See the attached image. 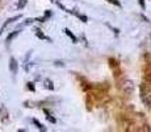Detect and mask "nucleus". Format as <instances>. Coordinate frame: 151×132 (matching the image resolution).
I'll list each match as a JSON object with an SVG mask.
<instances>
[{
  "label": "nucleus",
  "mask_w": 151,
  "mask_h": 132,
  "mask_svg": "<svg viewBox=\"0 0 151 132\" xmlns=\"http://www.w3.org/2000/svg\"><path fill=\"white\" fill-rule=\"evenodd\" d=\"M8 118H9V114H8V110L5 108V106L4 104L0 103V120H1V123H5L8 122Z\"/></svg>",
  "instance_id": "nucleus-2"
},
{
  "label": "nucleus",
  "mask_w": 151,
  "mask_h": 132,
  "mask_svg": "<svg viewBox=\"0 0 151 132\" xmlns=\"http://www.w3.org/2000/svg\"><path fill=\"white\" fill-rule=\"evenodd\" d=\"M26 87H28V90H30L32 93H34L36 91V87H34V83H33V82H28Z\"/></svg>",
  "instance_id": "nucleus-14"
},
{
  "label": "nucleus",
  "mask_w": 151,
  "mask_h": 132,
  "mask_svg": "<svg viewBox=\"0 0 151 132\" xmlns=\"http://www.w3.org/2000/svg\"><path fill=\"white\" fill-rule=\"evenodd\" d=\"M44 112H45V115H46V119H47L49 122H50V123H53V124H54V123H57V120H55V118H54V116H53L51 114H50V112L47 111V110H44Z\"/></svg>",
  "instance_id": "nucleus-10"
},
{
  "label": "nucleus",
  "mask_w": 151,
  "mask_h": 132,
  "mask_svg": "<svg viewBox=\"0 0 151 132\" xmlns=\"http://www.w3.org/2000/svg\"><path fill=\"white\" fill-rule=\"evenodd\" d=\"M33 21H34V19H26V20H25V23L22 25H29V24H32Z\"/></svg>",
  "instance_id": "nucleus-17"
},
{
  "label": "nucleus",
  "mask_w": 151,
  "mask_h": 132,
  "mask_svg": "<svg viewBox=\"0 0 151 132\" xmlns=\"http://www.w3.org/2000/svg\"><path fill=\"white\" fill-rule=\"evenodd\" d=\"M76 16L80 19V20L83 21V23H87L88 21V19H87V16H84V15H79V13H76Z\"/></svg>",
  "instance_id": "nucleus-15"
},
{
  "label": "nucleus",
  "mask_w": 151,
  "mask_h": 132,
  "mask_svg": "<svg viewBox=\"0 0 151 132\" xmlns=\"http://www.w3.org/2000/svg\"><path fill=\"white\" fill-rule=\"evenodd\" d=\"M0 3H1V1H0Z\"/></svg>",
  "instance_id": "nucleus-20"
},
{
  "label": "nucleus",
  "mask_w": 151,
  "mask_h": 132,
  "mask_svg": "<svg viewBox=\"0 0 151 132\" xmlns=\"http://www.w3.org/2000/svg\"><path fill=\"white\" fill-rule=\"evenodd\" d=\"M33 124H34V125H36V127H37L38 129H41V131H46V128H45V127L41 124V123L38 122L37 119H33Z\"/></svg>",
  "instance_id": "nucleus-12"
},
{
  "label": "nucleus",
  "mask_w": 151,
  "mask_h": 132,
  "mask_svg": "<svg viewBox=\"0 0 151 132\" xmlns=\"http://www.w3.org/2000/svg\"><path fill=\"white\" fill-rule=\"evenodd\" d=\"M65 33H66L67 36H69L70 38H71V40H72V42H78V38H76V36L74 35V33H72V32L70 31L69 28H66V29H65Z\"/></svg>",
  "instance_id": "nucleus-9"
},
{
  "label": "nucleus",
  "mask_w": 151,
  "mask_h": 132,
  "mask_svg": "<svg viewBox=\"0 0 151 132\" xmlns=\"http://www.w3.org/2000/svg\"><path fill=\"white\" fill-rule=\"evenodd\" d=\"M49 16H51V11H46V12H45V15H44L45 20H46V19H47Z\"/></svg>",
  "instance_id": "nucleus-18"
},
{
  "label": "nucleus",
  "mask_w": 151,
  "mask_h": 132,
  "mask_svg": "<svg viewBox=\"0 0 151 132\" xmlns=\"http://www.w3.org/2000/svg\"><path fill=\"white\" fill-rule=\"evenodd\" d=\"M17 69H18V63L17 61H16V58H12L9 59V70H11V73L12 74H16L17 73Z\"/></svg>",
  "instance_id": "nucleus-4"
},
{
  "label": "nucleus",
  "mask_w": 151,
  "mask_h": 132,
  "mask_svg": "<svg viewBox=\"0 0 151 132\" xmlns=\"http://www.w3.org/2000/svg\"><path fill=\"white\" fill-rule=\"evenodd\" d=\"M36 36H37L38 38H41V40H47V41H51V40H50V37L45 36L44 33H42V31H40V29H36Z\"/></svg>",
  "instance_id": "nucleus-8"
},
{
  "label": "nucleus",
  "mask_w": 151,
  "mask_h": 132,
  "mask_svg": "<svg viewBox=\"0 0 151 132\" xmlns=\"http://www.w3.org/2000/svg\"><path fill=\"white\" fill-rule=\"evenodd\" d=\"M26 3H28V0H20V1L17 3V8L18 9H22V8L26 5Z\"/></svg>",
  "instance_id": "nucleus-13"
},
{
  "label": "nucleus",
  "mask_w": 151,
  "mask_h": 132,
  "mask_svg": "<svg viewBox=\"0 0 151 132\" xmlns=\"http://www.w3.org/2000/svg\"><path fill=\"white\" fill-rule=\"evenodd\" d=\"M144 81H147V82H151V62L147 63L146 66V70H144Z\"/></svg>",
  "instance_id": "nucleus-7"
},
{
  "label": "nucleus",
  "mask_w": 151,
  "mask_h": 132,
  "mask_svg": "<svg viewBox=\"0 0 151 132\" xmlns=\"http://www.w3.org/2000/svg\"><path fill=\"white\" fill-rule=\"evenodd\" d=\"M110 4H114V5H117V7H121V3L118 1V0H108Z\"/></svg>",
  "instance_id": "nucleus-16"
},
{
  "label": "nucleus",
  "mask_w": 151,
  "mask_h": 132,
  "mask_svg": "<svg viewBox=\"0 0 151 132\" xmlns=\"http://www.w3.org/2000/svg\"><path fill=\"white\" fill-rule=\"evenodd\" d=\"M45 87L49 89V90H54V85H53V82L50 79H45Z\"/></svg>",
  "instance_id": "nucleus-11"
},
{
  "label": "nucleus",
  "mask_w": 151,
  "mask_h": 132,
  "mask_svg": "<svg viewBox=\"0 0 151 132\" xmlns=\"http://www.w3.org/2000/svg\"><path fill=\"white\" fill-rule=\"evenodd\" d=\"M21 33V29H16V31H13V32H11L9 35L7 36V38H5V41H7V44H11V41H12V40H13L15 37H17L18 35H20Z\"/></svg>",
  "instance_id": "nucleus-6"
},
{
  "label": "nucleus",
  "mask_w": 151,
  "mask_h": 132,
  "mask_svg": "<svg viewBox=\"0 0 151 132\" xmlns=\"http://www.w3.org/2000/svg\"><path fill=\"white\" fill-rule=\"evenodd\" d=\"M108 62H109V66L112 67V70H113L114 77H116V78H118V77L121 75V66H120V62H118L116 58H109V59H108Z\"/></svg>",
  "instance_id": "nucleus-1"
},
{
  "label": "nucleus",
  "mask_w": 151,
  "mask_h": 132,
  "mask_svg": "<svg viewBox=\"0 0 151 132\" xmlns=\"http://www.w3.org/2000/svg\"><path fill=\"white\" fill-rule=\"evenodd\" d=\"M122 89H124V91L126 93L127 95H130L131 93H133V90H134L133 82H131V81H125V82H124V86H122Z\"/></svg>",
  "instance_id": "nucleus-3"
},
{
  "label": "nucleus",
  "mask_w": 151,
  "mask_h": 132,
  "mask_svg": "<svg viewBox=\"0 0 151 132\" xmlns=\"http://www.w3.org/2000/svg\"><path fill=\"white\" fill-rule=\"evenodd\" d=\"M20 17H21V15H18V16H13V17H11V19H8V20H5V23H4V24H3V27L0 28V35L3 33V31H4V29H5V28H7L8 25H9V24H12L13 21L18 20V19H20Z\"/></svg>",
  "instance_id": "nucleus-5"
},
{
  "label": "nucleus",
  "mask_w": 151,
  "mask_h": 132,
  "mask_svg": "<svg viewBox=\"0 0 151 132\" xmlns=\"http://www.w3.org/2000/svg\"><path fill=\"white\" fill-rule=\"evenodd\" d=\"M55 65H57V66H65V63H63V62H58V61H57V62H55Z\"/></svg>",
  "instance_id": "nucleus-19"
}]
</instances>
